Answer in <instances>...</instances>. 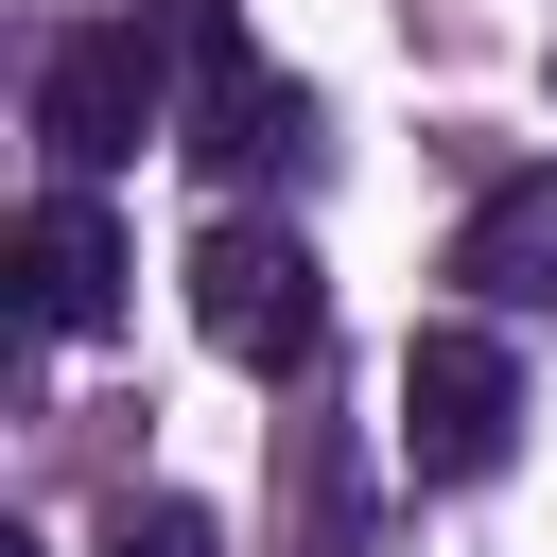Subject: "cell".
<instances>
[{
  "instance_id": "1",
  "label": "cell",
  "mask_w": 557,
  "mask_h": 557,
  "mask_svg": "<svg viewBox=\"0 0 557 557\" xmlns=\"http://www.w3.org/2000/svg\"><path fill=\"white\" fill-rule=\"evenodd\" d=\"M157 122H191V87H174L157 17H87V35H52V70H35V139H52L70 174H122Z\"/></svg>"
},
{
  "instance_id": "2",
  "label": "cell",
  "mask_w": 557,
  "mask_h": 557,
  "mask_svg": "<svg viewBox=\"0 0 557 557\" xmlns=\"http://www.w3.org/2000/svg\"><path fill=\"white\" fill-rule=\"evenodd\" d=\"M191 331H209L226 366L296 383V366H313V331H331V278H313V244H296V226H244V209H226V226L191 244Z\"/></svg>"
},
{
  "instance_id": "3",
  "label": "cell",
  "mask_w": 557,
  "mask_h": 557,
  "mask_svg": "<svg viewBox=\"0 0 557 557\" xmlns=\"http://www.w3.org/2000/svg\"><path fill=\"white\" fill-rule=\"evenodd\" d=\"M505 435H522V366H505L487 331H418V348H400V453H418V487L505 470Z\"/></svg>"
},
{
  "instance_id": "4",
  "label": "cell",
  "mask_w": 557,
  "mask_h": 557,
  "mask_svg": "<svg viewBox=\"0 0 557 557\" xmlns=\"http://www.w3.org/2000/svg\"><path fill=\"white\" fill-rule=\"evenodd\" d=\"M453 278H470L487 313H557V157H540V174H505V191L453 226Z\"/></svg>"
},
{
  "instance_id": "5",
  "label": "cell",
  "mask_w": 557,
  "mask_h": 557,
  "mask_svg": "<svg viewBox=\"0 0 557 557\" xmlns=\"http://www.w3.org/2000/svg\"><path fill=\"white\" fill-rule=\"evenodd\" d=\"M191 157H209V174H261V157H313V87H296V70H261V52H226V70L191 87Z\"/></svg>"
},
{
  "instance_id": "6",
  "label": "cell",
  "mask_w": 557,
  "mask_h": 557,
  "mask_svg": "<svg viewBox=\"0 0 557 557\" xmlns=\"http://www.w3.org/2000/svg\"><path fill=\"white\" fill-rule=\"evenodd\" d=\"M17 278H35V331H104V313H122V226H104L87 191H52V209L17 226Z\"/></svg>"
},
{
  "instance_id": "7",
  "label": "cell",
  "mask_w": 557,
  "mask_h": 557,
  "mask_svg": "<svg viewBox=\"0 0 557 557\" xmlns=\"http://www.w3.org/2000/svg\"><path fill=\"white\" fill-rule=\"evenodd\" d=\"M104 557H226V540H209V505H174V487H157V505H122V522H104Z\"/></svg>"
}]
</instances>
